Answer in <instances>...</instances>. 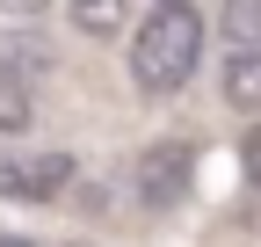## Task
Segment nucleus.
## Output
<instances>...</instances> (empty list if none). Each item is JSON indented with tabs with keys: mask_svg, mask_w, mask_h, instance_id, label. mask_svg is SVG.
I'll list each match as a JSON object with an SVG mask.
<instances>
[{
	"mask_svg": "<svg viewBox=\"0 0 261 247\" xmlns=\"http://www.w3.org/2000/svg\"><path fill=\"white\" fill-rule=\"evenodd\" d=\"M196 58H203V15L189 0H160L138 15V37H130V80L145 95H174L189 87Z\"/></svg>",
	"mask_w": 261,
	"mask_h": 247,
	"instance_id": "1",
	"label": "nucleus"
},
{
	"mask_svg": "<svg viewBox=\"0 0 261 247\" xmlns=\"http://www.w3.org/2000/svg\"><path fill=\"white\" fill-rule=\"evenodd\" d=\"M189 182H196V145L167 138V145H145L138 153V204L145 211H174L189 196Z\"/></svg>",
	"mask_w": 261,
	"mask_h": 247,
	"instance_id": "2",
	"label": "nucleus"
},
{
	"mask_svg": "<svg viewBox=\"0 0 261 247\" xmlns=\"http://www.w3.org/2000/svg\"><path fill=\"white\" fill-rule=\"evenodd\" d=\"M73 182V153H29V160H0V196L15 204H51Z\"/></svg>",
	"mask_w": 261,
	"mask_h": 247,
	"instance_id": "3",
	"label": "nucleus"
},
{
	"mask_svg": "<svg viewBox=\"0 0 261 247\" xmlns=\"http://www.w3.org/2000/svg\"><path fill=\"white\" fill-rule=\"evenodd\" d=\"M225 102L232 109H261V44H232L225 51Z\"/></svg>",
	"mask_w": 261,
	"mask_h": 247,
	"instance_id": "4",
	"label": "nucleus"
},
{
	"mask_svg": "<svg viewBox=\"0 0 261 247\" xmlns=\"http://www.w3.org/2000/svg\"><path fill=\"white\" fill-rule=\"evenodd\" d=\"M29 116H37V95H29L22 66L0 58V131H29Z\"/></svg>",
	"mask_w": 261,
	"mask_h": 247,
	"instance_id": "5",
	"label": "nucleus"
},
{
	"mask_svg": "<svg viewBox=\"0 0 261 247\" xmlns=\"http://www.w3.org/2000/svg\"><path fill=\"white\" fill-rule=\"evenodd\" d=\"M225 37L232 44H261V0H232L225 8Z\"/></svg>",
	"mask_w": 261,
	"mask_h": 247,
	"instance_id": "6",
	"label": "nucleus"
},
{
	"mask_svg": "<svg viewBox=\"0 0 261 247\" xmlns=\"http://www.w3.org/2000/svg\"><path fill=\"white\" fill-rule=\"evenodd\" d=\"M80 29H94V37H109V29H123V8H73Z\"/></svg>",
	"mask_w": 261,
	"mask_h": 247,
	"instance_id": "7",
	"label": "nucleus"
},
{
	"mask_svg": "<svg viewBox=\"0 0 261 247\" xmlns=\"http://www.w3.org/2000/svg\"><path fill=\"white\" fill-rule=\"evenodd\" d=\"M240 160H247V182L261 189V131H247V145H240Z\"/></svg>",
	"mask_w": 261,
	"mask_h": 247,
	"instance_id": "8",
	"label": "nucleus"
},
{
	"mask_svg": "<svg viewBox=\"0 0 261 247\" xmlns=\"http://www.w3.org/2000/svg\"><path fill=\"white\" fill-rule=\"evenodd\" d=\"M0 247H29V240H0Z\"/></svg>",
	"mask_w": 261,
	"mask_h": 247,
	"instance_id": "9",
	"label": "nucleus"
},
{
	"mask_svg": "<svg viewBox=\"0 0 261 247\" xmlns=\"http://www.w3.org/2000/svg\"><path fill=\"white\" fill-rule=\"evenodd\" d=\"M65 247H87V240H65Z\"/></svg>",
	"mask_w": 261,
	"mask_h": 247,
	"instance_id": "10",
	"label": "nucleus"
}]
</instances>
